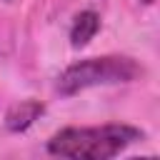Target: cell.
Instances as JSON below:
<instances>
[{
  "label": "cell",
  "instance_id": "6",
  "mask_svg": "<svg viewBox=\"0 0 160 160\" xmlns=\"http://www.w3.org/2000/svg\"><path fill=\"white\" fill-rule=\"evenodd\" d=\"M8 2H10V0H8Z\"/></svg>",
  "mask_w": 160,
  "mask_h": 160
},
{
  "label": "cell",
  "instance_id": "1",
  "mask_svg": "<svg viewBox=\"0 0 160 160\" xmlns=\"http://www.w3.org/2000/svg\"><path fill=\"white\" fill-rule=\"evenodd\" d=\"M145 132L128 122H108L92 128H62L48 140V152L72 160H110L135 142H142Z\"/></svg>",
  "mask_w": 160,
  "mask_h": 160
},
{
  "label": "cell",
  "instance_id": "5",
  "mask_svg": "<svg viewBox=\"0 0 160 160\" xmlns=\"http://www.w3.org/2000/svg\"><path fill=\"white\" fill-rule=\"evenodd\" d=\"M140 2H142V5H152L155 0H140Z\"/></svg>",
  "mask_w": 160,
  "mask_h": 160
},
{
  "label": "cell",
  "instance_id": "3",
  "mask_svg": "<svg viewBox=\"0 0 160 160\" xmlns=\"http://www.w3.org/2000/svg\"><path fill=\"white\" fill-rule=\"evenodd\" d=\"M42 112H45V105L40 100H20V102L8 108L5 128H8V132H25L28 128H32V122Z\"/></svg>",
  "mask_w": 160,
  "mask_h": 160
},
{
  "label": "cell",
  "instance_id": "2",
  "mask_svg": "<svg viewBox=\"0 0 160 160\" xmlns=\"http://www.w3.org/2000/svg\"><path fill=\"white\" fill-rule=\"evenodd\" d=\"M142 75V65L128 55H102V58H85L78 60L72 65H68L58 82L55 90L62 98L78 95L82 90L90 88H100V85H122V82H132Z\"/></svg>",
  "mask_w": 160,
  "mask_h": 160
},
{
  "label": "cell",
  "instance_id": "4",
  "mask_svg": "<svg viewBox=\"0 0 160 160\" xmlns=\"http://www.w3.org/2000/svg\"><path fill=\"white\" fill-rule=\"evenodd\" d=\"M98 30H100V15H98L95 10H82V12H78L75 20H72V25H70V32H68L70 45H72L75 50L85 48V45L98 35Z\"/></svg>",
  "mask_w": 160,
  "mask_h": 160
}]
</instances>
